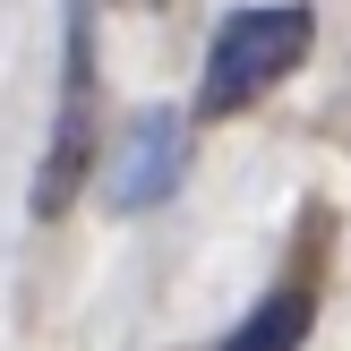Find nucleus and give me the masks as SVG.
Wrapping results in <instances>:
<instances>
[{"instance_id": "nucleus-5", "label": "nucleus", "mask_w": 351, "mask_h": 351, "mask_svg": "<svg viewBox=\"0 0 351 351\" xmlns=\"http://www.w3.org/2000/svg\"><path fill=\"white\" fill-rule=\"evenodd\" d=\"M326 129H335L343 146H351V77H343V95H335V120H326Z\"/></svg>"}, {"instance_id": "nucleus-1", "label": "nucleus", "mask_w": 351, "mask_h": 351, "mask_svg": "<svg viewBox=\"0 0 351 351\" xmlns=\"http://www.w3.org/2000/svg\"><path fill=\"white\" fill-rule=\"evenodd\" d=\"M308 43H317V17H308L300 0L232 9L215 26V43H206V69H197V120H232V112H249L257 95H274V86L308 60Z\"/></svg>"}, {"instance_id": "nucleus-6", "label": "nucleus", "mask_w": 351, "mask_h": 351, "mask_svg": "<svg viewBox=\"0 0 351 351\" xmlns=\"http://www.w3.org/2000/svg\"><path fill=\"white\" fill-rule=\"evenodd\" d=\"M137 9H163V0H137Z\"/></svg>"}, {"instance_id": "nucleus-4", "label": "nucleus", "mask_w": 351, "mask_h": 351, "mask_svg": "<svg viewBox=\"0 0 351 351\" xmlns=\"http://www.w3.org/2000/svg\"><path fill=\"white\" fill-rule=\"evenodd\" d=\"M308 317H317L308 283H283V291H266V300L223 335V351H300L308 343Z\"/></svg>"}, {"instance_id": "nucleus-3", "label": "nucleus", "mask_w": 351, "mask_h": 351, "mask_svg": "<svg viewBox=\"0 0 351 351\" xmlns=\"http://www.w3.org/2000/svg\"><path fill=\"white\" fill-rule=\"evenodd\" d=\"M103 197L120 206V215H146V206H163L171 189L189 180V120L180 112H137L129 129H120V146H112V163H103Z\"/></svg>"}, {"instance_id": "nucleus-2", "label": "nucleus", "mask_w": 351, "mask_h": 351, "mask_svg": "<svg viewBox=\"0 0 351 351\" xmlns=\"http://www.w3.org/2000/svg\"><path fill=\"white\" fill-rule=\"evenodd\" d=\"M86 154H95V9L69 0V51H60V120H51L43 171H34V215H60L86 180Z\"/></svg>"}]
</instances>
